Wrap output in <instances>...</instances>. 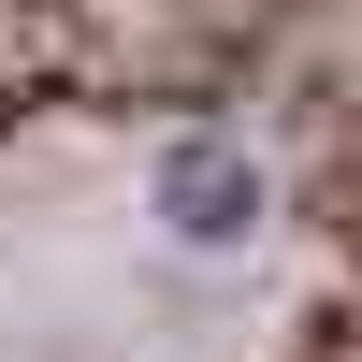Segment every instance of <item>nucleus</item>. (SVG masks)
<instances>
[{
    "label": "nucleus",
    "instance_id": "obj_1",
    "mask_svg": "<svg viewBox=\"0 0 362 362\" xmlns=\"http://www.w3.org/2000/svg\"><path fill=\"white\" fill-rule=\"evenodd\" d=\"M247 218H261V160H247V145H174V160H160V232L232 247Z\"/></svg>",
    "mask_w": 362,
    "mask_h": 362
}]
</instances>
